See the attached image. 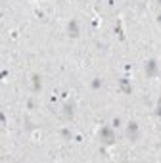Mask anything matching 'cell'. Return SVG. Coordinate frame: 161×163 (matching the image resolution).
<instances>
[{"label":"cell","instance_id":"cell-1","mask_svg":"<svg viewBox=\"0 0 161 163\" xmlns=\"http://www.w3.org/2000/svg\"><path fill=\"white\" fill-rule=\"evenodd\" d=\"M100 140L104 144H113V142H115V134H113L111 127H102L100 129Z\"/></svg>","mask_w":161,"mask_h":163},{"label":"cell","instance_id":"cell-2","mask_svg":"<svg viewBox=\"0 0 161 163\" xmlns=\"http://www.w3.org/2000/svg\"><path fill=\"white\" fill-rule=\"evenodd\" d=\"M157 69H159V64H157L155 60H148V61H146L144 71H146L148 77H155V75H157Z\"/></svg>","mask_w":161,"mask_h":163},{"label":"cell","instance_id":"cell-3","mask_svg":"<svg viewBox=\"0 0 161 163\" xmlns=\"http://www.w3.org/2000/svg\"><path fill=\"white\" fill-rule=\"evenodd\" d=\"M127 136L131 140H136L138 138V123H136V121H131V123L127 125Z\"/></svg>","mask_w":161,"mask_h":163},{"label":"cell","instance_id":"cell-4","mask_svg":"<svg viewBox=\"0 0 161 163\" xmlns=\"http://www.w3.org/2000/svg\"><path fill=\"white\" fill-rule=\"evenodd\" d=\"M67 31H69V36H73V39H77V36H79V23L75 21V19H71L69 23H67Z\"/></svg>","mask_w":161,"mask_h":163},{"label":"cell","instance_id":"cell-5","mask_svg":"<svg viewBox=\"0 0 161 163\" xmlns=\"http://www.w3.org/2000/svg\"><path fill=\"white\" fill-rule=\"evenodd\" d=\"M119 86H121L123 94H132V85H131V83H128V79H127V77L119 79Z\"/></svg>","mask_w":161,"mask_h":163},{"label":"cell","instance_id":"cell-6","mask_svg":"<svg viewBox=\"0 0 161 163\" xmlns=\"http://www.w3.org/2000/svg\"><path fill=\"white\" fill-rule=\"evenodd\" d=\"M63 119L65 121L73 119V106H71V104H65V106H63Z\"/></svg>","mask_w":161,"mask_h":163},{"label":"cell","instance_id":"cell-7","mask_svg":"<svg viewBox=\"0 0 161 163\" xmlns=\"http://www.w3.org/2000/svg\"><path fill=\"white\" fill-rule=\"evenodd\" d=\"M33 92H40V88H42V83H40V77L39 75H33Z\"/></svg>","mask_w":161,"mask_h":163},{"label":"cell","instance_id":"cell-8","mask_svg":"<svg viewBox=\"0 0 161 163\" xmlns=\"http://www.w3.org/2000/svg\"><path fill=\"white\" fill-rule=\"evenodd\" d=\"M115 33H117V36L121 40H125V33H123V29H121V21H117V25H115Z\"/></svg>","mask_w":161,"mask_h":163},{"label":"cell","instance_id":"cell-9","mask_svg":"<svg viewBox=\"0 0 161 163\" xmlns=\"http://www.w3.org/2000/svg\"><path fill=\"white\" fill-rule=\"evenodd\" d=\"M90 86H92V88H94V90H98V88H102V79H100V77H96V79H94V81H92V83H90Z\"/></svg>","mask_w":161,"mask_h":163},{"label":"cell","instance_id":"cell-10","mask_svg":"<svg viewBox=\"0 0 161 163\" xmlns=\"http://www.w3.org/2000/svg\"><path fill=\"white\" fill-rule=\"evenodd\" d=\"M61 136H63L65 140H71V138H73V133H71L69 129H61Z\"/></svg>","mask_w":161,"mask_h":163},{"label":"cell","instance_id":"cell-11","mask_svg":"<svg viewBox=\"0 0 161 163\" xmlns=\"http://www.w3.org/2000/svg\"><path fill=\"white\" fill-rule=\"evenodd\" d=\"M155 115L161 119V96L157 98V106H155Z\"/></svg>","mask_w":161,"mask_h":163},{"label":"cell","instance_id":"cell-12","mask_svg":"<svg viewBox=\"0 0 161 163\" xmlns=\"http://www.w3.org/2000/svg\"><path fill=\"white\" fill-rule=\"evenodd\" d=\"M157 21H159V23H161V14H159V15H157Z\"/></svg>","mask_w":161,"mask_h":163},{"label":"cell","instance_id":"cell-13","mask_svg":"<svg viewBox=\"0 0 161 163\" xmlns=\"http://www.w3.org/2000/svg\"><path fill=\"white\" fill-rule=\"evenodd\" d=\"M157 4H161V0H157Z\"/></svg>","mask_w":161,"mask_h":163}]
</instances>
